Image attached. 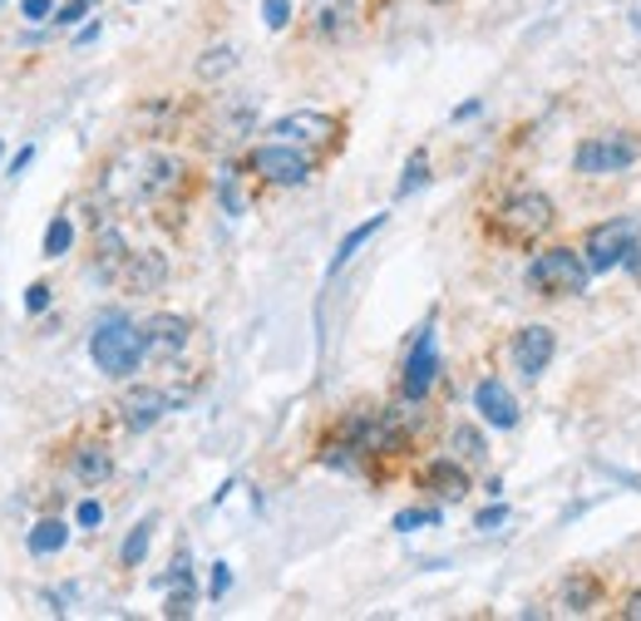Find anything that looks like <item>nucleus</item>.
Listing matches in <instances>:
<instances>
[{"label":"nucleus","instance_id":"1","mask_svg":"<svg viewBox=\"0 0 641 621\" xmlns=\"http://www.w3.org/2000/svg\"><path fill=\"white\" fill-rule=\"evenodd\" d=\"M183 168L174 154H124L119 164H109L105 172V193L119 203H158L183 183Z\"/></svg>","mask_w":641,"mask_h":621},{"label":"nucleus","instance_id":"2","mask_svg":"<svg viewBox=\"0 0 641 621\" xmlns=\"http://www.w3.org/2000/svg\"><path fill=\"white\" fill-rule=\"evenodd\" d=\"M553 223H558V207H553L548 193H538V188L509 193V198L499 203V213H494V233L503 241H513V247H529V241L548 237Z\"/></svg>","mask_w":641,"mask_h":621},{"label":"nucleus","instance_id":"3","mask_svg":"<svg viewBox=\"0 0 641 621\" xmlns=\"http://www.w3.org/2000/svg\"><path fill=\"white\" fill-rule=\"evenodd\" d=\"M588 257L578 247H548L529 262V286L548 302H563V296H582L588 292Z\"/></svg>","mask_w":641,"mask_h":621},{"label":"nucleus","instance_id":"4","mask_svg":"<svg viewBox=\"0 0 641 621\" xmlns=\"http://www.w3.org/2000/svg\"><path fill=\"white\" fill-rule=\"evenodd\" d=\"M89 355L109 379H124L144 365V326H129V321H105V326L89 336Z\"/></svg>","mask_w":641,"mask_h":621},{"label":"nucleus","instance_id":"5","mask_svg":"<svg viewBox=\"0 0 641 621\" xmlns=\"http://www.w3.org/2000/svg\"><path fill=\"white\" fill-rule=\"evenodd\" d=\"M247 172L262 178V183H272V188H302V183L316 172V154L272 138V144H257L247 154Z\"/></svg>","mask_w":641,"mask_h":621},{"label":"nucleus","instance_id":"6","mask_svg":"<svg viewBox=\"0 0 641 621\" xmlns=\"http://www.w3.org/2000/svg\"><path fill=\"white\" fill-rule=\"evenodd\" d=\"M641 158V144L632 134H592L572 148V168L588 178H607V172H627Z\"/></svg>","mask_w":641,"mask_h":621},{"label":"nucleus","instance_id":"7","mask_svg":"<svg viewBox=\"0 0 641 621\" xmlns=\"http://www.w3.org/2000/svg\"><path fill=\"white\" fill-rule=\"evenodd\" d=\"M637 247V217H607L588 233L582 241V257H588L592 272H612L627 262V252Z\"/></svg>","mask_w":641,"mask_h":621},{"label":"nucleus","instance_id":"8","mask_svg":"<svg viewBox=\"0 0 641 621\" xmlns=\"http://www.w3.org/2000/svg\"><path fill=\"white\" fill-rule=\"evenodd\" d=\"M267 134L282 138V144L306 148V154H326V148L341 138V124L331 119V114H320V109H296V114H286V119L272 124Z\"/></svg>","mask_w":641,"mask_h":621},{"label":"nucleus","instance_id":"9","mask_svg":"<svg viewBox=\"0 0 641 621\" xmlns=\"http://www.w3.org/2000/svg\"><path fill=\"white\" fill-rule=\"evenodd\" d=\"M509 355H513V365H519L523 379H538L548 365H553V355H558L553 326H519V331H513Z\"/></svg>","mask_w":641,"mask_h":621},{"label":"nucleus","instance_id":"10","mask_svg":"<svg viewBox=\"0 0 641 621\" xmlns=\"http://www.w3.org/2000/svg\"><path fill=\"white\" fill-rule=\"evenodd\" d=\"M193 341V321L188 316H174V310H158V316L144 321V351L148 361H174L183 355V345Z\"/></svg>","mask_w":641,"mask_h":621},{"label":"nucleus","instance_id":"11","mask_svg":"<svg viewBox=\"0 0 641 621\" xmlns=\"http://www.w3.org/2000/svg\"><path fill=\"white\" fill-rule=\"evenodd\" d=\"M434 375H440V345H434V331L425 326V331H420V341H415V351H410V361H405V375H400V395H405L410 405L425 400Z\"/></svg>","mask_w":641,"mask_h":621},{"label":"nucleus","instance_id":"12","mask_svg":"<svg viewBox=\"0 0 641 621\" xmlns=\"http://www.w3.org/2000/svg\"><path fill=\"white\" fill-rule=\"evenodd\" d=\"M119 286L129 296H154V292H164L168 286V257L158 247H139V252H129V262H124V272H119Z\"/></svg>","mask_w":641,"mask_h":621},{"label":"nucleus","instance_id":"13","mask_svg":"<svg viewBox=\"0 0 641 621\" xmlns=\"http://www.w3.org/2000/svg\"><path fill=\"white\" fill-rule=\"evenodd\" d=\"M168 410H174V395H168V390H158V385H134L129 395L119 400V420H124V430H134V434L154 430Z\"/></svg>","mask_w":641,"mask_h":621},{"label":"nucleus","instance_id":"14","mask_svg":"<svg viewBox=\"0 0 641 621\" xmlns=\"http://www.w3.org/2000/svg\"><path fill=\"white\" fill-rule=\"evenodd\" d=\"M306 30L316 40H346L356 30V0H306Z\"/></svg>","mask_w":641,"mask_h":621},{"label":"nucleus","instance_id":"15","mask_svg":"<svg viewBox=\"0 0 641 621\" xmlns=\"http://www.w3.org/2000/svg\"><path fill=\"white\" fill-rule=\"evenodd\" d=\"M420 489H430L440 503H460L469 493V464H460L454 454L430 459V464L420 469Z\"/></svg>","mask_w":641,"mask_h":621},{"label":"nucleus","instance_id":"16","mask_svg":"<svg viewBox=\"0 0 641 621\" xmlns=\"http://www.w3.org/2000/svg\"><path fill=\"white\" fill-rule=\"evenodd\" d=\"M474 410L484 414L494 430H513L519 424V400H513V390L503 385V379H479V390H474Z\"/></svg>","mask_w":641,"mask_h":621},{"label":"nucleus","instance_id":"17","mask_svg":"<svg viewBox=\"0 0 641 621\" xmlns=\"http://www.w3.org/2000/svg\"><path fill=\"white\" fill-rule=\"evenodd\" d=\"M252 119H257L252 99H223L208 124V144H237L243 134H252Z\"/></svg>","mask_w":641,"mask_h":621},{"label":"nucleus","instance_id":"18","mask_svg":"<svg viewBox=\"0 0 641 621\" xmlns=\"http://www.w3.org/2000/svg\"><path fill=\"white\" fill-rule=\"evenodd\" d=\"M70 474L85 483V489H99V483H109V474H114L109 444H79L75 459H70Z\"/></svg>","mask_w":641,"mask_h":621},{"label":"nucleus","instance_id":"19","mask_svg":"<svg viewBox=\"0 0 641 621\" xmlns=\"http://www.w3.org/2000/svg\"><path fill=\"white\" fill-rule=\"evenodd\" d=\"M95 252H99V276L105 282H119V272H124V262H129V241H124L119 227H105V233L95 237Z\"/></svg>","mask_w":641,"mask_h":621},{"label":"nucleus","instance_id":"20","mask_svg":"<svg viewBox=\"0 0 641 621\" xmlns=\"http://www.w3.org/2000/svg\"><path fill=\"white\" fill-rule=\"evenodd\" d=\"M65 543H70V523H65V518H40L26 538L30 558H50V552H60Z\"/></svg>","mask_w":641,"mask_h":621},{"label":"nucleus","instance_id":"21","mask_svg":"<svg viewBox=\"0 0 641 621\" xmlns=\"http://www.w3.org/2000/svg\"><path fill=\"white\" fill-rule=\"evenodd\" d=\"M450 454L460 459V464H469V469L489 464V444H484V434H479L474 424H454V430H450Z\"/></svg>","mask_w":641,"mask_h":621},{"label":"nucleus","instance_id":"22","mask_svg":"<svg viewBox=\"0 0 641 621\" xmlns=\"http://www.w3.org/2000/svg\"><path fill=\"white\" fill-rule=\"evenodd\" d=\"M602 597V582L592 578V572H572V578L563 582V607L568 612H592Z\"/></svg>","mask_w":641,"mask_h":621},{"label":"nucleus","instance_id":"23","mask_svg":"<svg viewBox=\"0 0 641 621\" xmlns=\"http://www.w3.org/2000/svg\"><path fill=\"white\" fill-rule=\"evenodd\" d=\"M237 69V50L233 45H208L203 50V60H198V79L203 85H217V79H227Z\"/></svg>","mask_w":641,"mask_h":621},{"label":"nucleus","instance_id":"24","mask_svg":"<svg viewBox=\"0 0 641 621\" xmlns=\"http://www.w3.org/2000/svg\"><path fill=\"white\" fill-rule=\"evenodd\" d=\"M381 227H385V213H375L371 223L351 227V233H346V241H341V247H336V257H331V272H341V267H346V262L356 257V252H361V247H365V241H371L375 233H381Z\"/></svg>","mask_w":641,"mask_h":621},{"label":"nucleus","instance_id":"25","mask_svg":"<svg viewBox=\"0 0 641 621\" xmlns=\"http://www.w3.org/2000/svg\"><path fill=\"white\" fill-rule=\"evenodd\" d=\"M154 528H158V518H144V523H134V528H129V538H124V548H119V562H124V568H139V562L148 558V543H154Z\"/></svg>","mask_w":641,"mask_h":621},{"label":"nucleus","instance_id":"26","mask_svg":"<svg viewBox=\"0 0 641 621\" xmlns=\"http://www.w3.org/2000/svg\"><path fill=\"white\" fill-rule=\"evenodd\" d=\"M70 241H75V223L70 217H55L50 227H45V257H65V252H70Z\"/></svg>","mask_w":641,"mask_h":621},{"label":"nucleus","instance_id":"27","mask_svg":"<svg viewBox=\"0 0 641 621\" xmlns=\"http://www.w3.org/2000/svg\"><path fill=\"white\" fill-rule=\"evenodd\" d=\"M425 178H430V158H425V148H420V154H410L405 178H400L395 198H410V193H415V188H425Z\"/></svg>","mask_w":641,"mask_h":621},{"label":"nucleus","instance_id":"28","mask_svg":"<svg viewBox=\"0 0 641 621\" xmlns=\"http://www.w3.org/2000/svg\"><path fill=\"white\" fill-rule=\"evenodd\" d=\"M434 523H440V509H405V513H395L400 533H415V528H434Z\"/></svg>","mask_w":641,"mask_h":621},{"label":"nucleus","instance_id":"29","mask_svg":"<svg viewBox=\"0 0 641 621\" xmlns=\"http://www.w3.org/2000/svg\"><path fill=\"white\" fill-rule=\"evenodd\" d=\"M262 16H267L272 30H286V20H292V0H267V6H262Z\"/></svg>","mask_w":641,"mask_h":621},{"label":"nucleus","instance_id":"30","mask_svg":"<svg viewBox=\"0 0 641 621\" xmlns=\"http://www.w3.org/2000/svg\"><path fill=\"white\" fill-rule=\"evenodd\" d=\"M45 306H50V282H30V292H26V310H30V316H40Z\"/></svg>","mask_w":641,"mask_h":621},{"label":"nucleus","instance_id":"31","mask_svg":"<svg viewBox=\"0 0 641 621\" xmlns=\"http://www.w3.org/2000/svg\"><path fill=\"white\" fill-rule=\"evenodd\" d=\"M503 518H509V509L499 503V509H484V513H479L474 528H479V533H494V528H503Z\"/></svg>","mask_w":641,"mask_h":621},{"label":"nucleus","instance_id":"32","mask_svg":"<svg viewBox=\"0 0 641 621\" xmlns=\"http://www.w3.org/2000/svg\"><path fill=\"white\" fill-rule=\"evenodd\" d=\"M79 528H99V523H105V509H99V503L95 499H85V503H79Z\"/></svg>","mask_w":641,"mask_h":621},{"label":"nucleus","instance_id":"33","mask_svg":"<svg viewBox=\"0 0 641 621\" xmlns=\"http://www.w3.org/2000/svg\"><path fill=\"white\" fill-rule=\"evenodd\" d=\"M227 586H233V572H227V562H217V568H213V582H208V597H223Z\"/></svg>","mask_w":641,"mask_h":621},{"label":"nucleus","instance_id":"34","mask_svg":"<svg viewBox=\"0 0 641 621\" xmlns=\"http://www.w3.org/2000/svg\"><path fill=\"white\" fill-rule=\"evenodd\" d=\"M85 10H89V0H70L65 10H55V20H60V26H75V20L85 16Z\"/></svg>","mask_w":641,"mask_h":621},{"label":"nucleus","instance_id":"35","mask_svg":"<svg viewBox=\"0 0 641 621\" xmlns=\"http://www.w3.org/2000/svg\"><path fill=\"white\" fill-rule=\"evenodd\" d=\"M20 16H26V20H45V16H50V0H20Z\"/></svg>","mask_w":641,"mask_h":621},{"label":"nucleus","instance_id":"36","mask_svg":"<svg viewBox=\"0 0 641 621\" xmlns=\"http://www.w3.org/2000/svg\"><path fill=\"white\" fill-rule=\"evenodd\" d=\"M30 158H36V148H20V154L10 158V178H20V172H26V164H30Z\"/></svg>","mask_w":641,"mask_h":621},{"label":"nucleus","instance_id":"37","mask_svg":"<svg viewBox=\"0 0 641 621\" xmlns=\"http://www.w3.org/2000/svg\"><path fill=\"white\" fill-rule=\"evenodd\" d=\"M622 617H627V621H641V586H637V592H632V597H627Z\"/></svg>","mask_w":641,"mask_h":621},{"label":"nucleus","instance_id":"38","mask_svg":"<svg viewBox=\"0 0 641 621\" xmlns=\"http://www.w3.org/2000/svg\"><path fill=\"white\" fill-rule=\"evenodd\" d=\"M434 6H444V0H434Z\"/></svg>","mask_w":641,"mask_h":621}]
</instances>
